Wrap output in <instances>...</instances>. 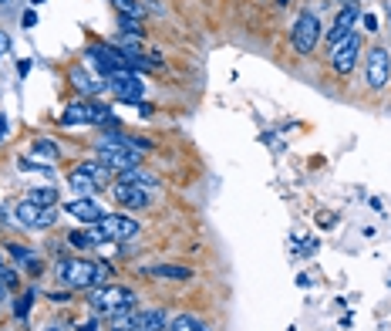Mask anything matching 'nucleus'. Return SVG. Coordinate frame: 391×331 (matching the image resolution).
I'll use <instances>...</instances> for the list:
<instances>
[{
    "label": "nucleus",
    "instance_id": "nucleus-1",
    "mask_svg": "<svg viewBox=\"0 0 391 331\" xmlns=\"http://www.w3.org/2000/svg\"><path fill=\"white\" fill-rule=\"evenodd\" d=\"M54 274L71 291H91V287H98V284L108 280L112 264L88 261V257H61V261L54 264Z\"/></svg>",
    "mask_w": 391,
    "mask_h": 331
},
{
    "label": "nucleus",
    "instance_id": "nucleus-2",
    "mask_svg": "<svg viewBox=\"0 0 391 331\" xmlns=\"http://www.w3.org/2000/svg\"><path fill=\"white\" fill-rule=\"evenodd\" d=\"M95 156H98V162H105L112 173H125V169L138 166V152L121 142L119 132H108V136H102V139L95 142Z\"/></svg>",
    "mask_w": 391,
    "mask_h": 331
},
{
    "label": "nucleus",
    "instance_id": "nucleus-3",
    "mask_svg": "<svg viewBox=\"0 0 391 331\" xmlns=\"http://www.w3.org/2000/svg\"><path fill=\"white\" fill-rule=\"evenodd\" d=\"M88 301H91V308H95L98 314H108V318H112L115 311L135 308L138 294L132 291V287H125V284H105V287H91Z\"/></svg>",
    "mask_w": 391,
    "mask_h": 331
},
{
    "label": "nucleus",
    "instance_id": "nucleus-4",
    "mask_svg": "<svg viewBox=\"0 0 391 331\" xmlns=\"http://www.w3.org/2000/svg\"><path fill=\"white\" fill-rule=\"evenodd\" d=\"M361 51H364L361 34H357V31H351L344 41H338V44H331V48H327V61H331V68L338 71L340 78H347V74L357 68V58H361Z\"/></svg>",
    "mask_w": 391,
    "mask_h": 331
},
{
    "label": "nucleus",
    "instance_id": "nucleus-5",
    "mask_svg": "<svg viewBox=\"0 0 391 331\" xmlns=\"http://www.w3.org/2000/svg\"><path fill=\"white\" fill-rule=\"evenodd\" d=\"M321 34H324V27H321V20H317V14L314 11H304L300 18L293 20V27H290V44H293L297 54H310L317 48Z\"/></svg>",
    "mask_w": 391,
    "mask_h": 331
},
{
    "label": "nucleus",
    "instance_id": "nucleus-6",
    "mask_svg": "<svg viewBox=\"0 0 391 331\" xmlns=\"http://www.w3.org/2000/svg\"><path fill=\"white\" fill-rule=\"evenodd\" d=\"M112 119V108L98 102H74L61 112V125H105Z\"/></svg>",
    "mask_w": 391,
    "mask_h": 331
},
{
    "label": "nucleus",
    "instance_id": "nucleus-7",
    "mask_svg": "<svg viewBox=\"0 0 391 331\" xmlns=\"http://www.w3.org/2000/svg\"><path fill=\"white\" fill-rule=\"evenodd\" d=\"M95 227L102 230L105 244H112V240H132L138 230H142V223H138V220H132L128 213H105Z\"/></svg>",
    "mask_w": 391,
    "mask_h": 331
},
{
    "label": "nucleus",
    "instance_id": "nucleus-8",
    "mask_svg": "<svg viewBox=\"0 0 391 331\" xmlns=\"http://www.w3.org/2000/svg\"><path fill=\"white\" fill-rule=\"evenodd\" d=\"M85 58H88V65L98 71V74H105V78L125 68V58H121V51L115 44H88Z\"/></svg>",
    "mask_w": 391,
    "mask_h": 331
},
{
    "label": "nucleus",
    "instance_id": "nucleus-9",
    "mask_svg": "<svg viewBox=\"0 0 391 331\" xmlns=\"http://www.w3.org/2000/svg\"><path fill=\"white\" fill-rule=\"evenodd\" d=\"M364 78H368V88H385L391 78V54L388 48H381V44H374L371 51H368V61H364Z\"/></svg>",
    "mask_w": 391,
    "mask_h": 331
},
{
    "label": "nucleus",
    "instance_id": "nucleus-10",
    "mask_svg": "<svg viewBox=\"0 0 391 331\" xmlns=\"http://www.w3.org/2000/svg\"><path fill=\"white\" fill-rule=\"evenodd\" d=\"M14 216H18V223L24 230H48L54 227V207H37V203H31V200H24V203H18L14 207Z\"/></svg>",
    "mask_w": 391,
    "mask_h": 331
},
{
    "label": "nucleus",
    "instance_id": "nucleus-11",
    "mask_svg": "<svg viewBox=\"0 0 391 331\" xmlns=\"http://www.w3.org/2000/svg\"><path fill=\"white\" fill-rule=\"evenodd\" d=\"M108 88L115 91V98H119V102H132V105L142 102V95H145V85L138 82L135 71H128V68L108 74Z\"/></svg>",
    "mask_w": 391,
    "mask_h": 331
},
{
    "label": "nucleus",
    "instance_id": "nucleus-12",
    "mask_svg": "<svg viewBox=\"0 0 391 331\" xmlns=\"http://www.w3.org/2000/svg\"><path fill=\"white\" fill-rule=\"evenodd\" d=\"M112 196H115V203H121L125 209H142L152 203V193L145 190V186H135V183H112Z\"/></svg>",
    "mask_w": 391,
    "mask_h": 331
},
{
    "label": "nucleus",
    "instance_id": "nucleus-13",
    "mask_svg": "<svg viewBox=\"0 0 391 331\" xmlns=\"http://www.w3.org/2000/svg\"><path fill=\"white\" fill-rule=\"evenodd\" d=\"M357 7H340L338 18H334V24H331V31H324L327 34V48L331 44H338V41H344V37L351 34V31H357Z\"/></svg>",
    "mask_w": 391,
    "mask_h": 331
},
{
    "label": "nucleus",
    "instance_id": "nucleus-14",
    "mask_svg": "<svg viewBox=\"0 0 391 331\" xmlns=\"http://www.w3.org/2000/svg\"><path fill=\"white\" fill-rule=\"evenodd\" d=\"M68 82L78 88L81 95H88V98H91V95H98L102 88H108V82H102V74H98V71H88V68H81V65H74V68L68 71Z\"/></svg>",
    "mask_w": 391,
    "mask_h": 331
},
{
    "label": "nucleus",
    "instance_id": "nucleus-15",
    "mask_svg": "<svg viewBox=\"0 0 391 331\" xmlns=\"http://www.w3.org/2000/svg\"><path fill=\"white\" fill-rule=\"evenodd\" d=\"M169 321L172 318L166 308H138V318H135L138 331H166Z\"/></svg>",
    "mask_w": 391,
    "mask_h": 331
},
{
    "label": "nucleus",
    "instance_id": "nucleus-16",
    "mask_svg": "<svg viewBox=\"0 0 391 331\" xmlns=\"http://www.w3.org/2000/svg\"><path fill=\"white\" fill-rule=\"evenodd\" d=\"M71 216H78V220H85V223H98L105 216V209L91 200V196H81V200H71L68 207H65Z\"/></svg>",
    "mask_w": 391,
    "mask_h": 331
},
{
    "label": "nucleus",
    "instance_id": "nucleus-17",
    "mask_svg": "<svg viewBox=\"0 0 391 331\" xmlns=\"http://www.w3.org/2000/svg\"><path fill=\"white\" fill-rule=\"evenodd\" d=\"M115 179H119V183H135V186H145V190H155V186H159V176L149 173L145 166H132V169L119 173Z\"/></svg>",
    "mask_w": 391,
    "mask_h": 331
},
{
    "label": "nucleus",
    "instance_id": "nucleus-18",
    "mask_svg": "<svg viewBox=\"0 0 391 331\" xmlns=\"http://www.w3.org/2000/svg\"><path fill=\"white\" fill-rule=\"evenodd\" d=\"M149 274L159 280H189L196 271H192V267H183V264H159V267H152Z\"/></svg>",
    "mask_w": 391,
    "mask_h": 331
},
{
    "label": "nucleus",
    "instance_id": "nucleus-19",
    "mask_svg": "<svg viewBox=\"0 0 391 331\" xmlns=\"http://www.w3.org/2000/svg\"><path fill=\"white\" fill-rule=\"evenodd\" d=\"M166 331H213V328H209V321H203L199 314H175Z\"/></svg>",
    "mask_w": 391,
    "mask_h": 331
},
{
    "label": "nucleus",
    "instance_id": "nucleus-20",
    "mask_svg": "<svg viewBox=\"0 0 391 331\" xmlns=\"http://www.w3.org/2000/svg\"><path fill=\"white\" fill-rule=\"evenodd\" d=\"M78 173L91 176L98 186H108V179H112V169H108L105 162H98V159H85V162H78Z\"/></svg>",
    "mask_w": 391,
    "mask_h": 331
},
{
    "label": "nucleus",
    "instance_id": "nucleus-21",
    "mask_svg": "<svg viewBox=\"0 0 391 331\" xmlns=\"http://www.w3.org/2000/svg\"><path fill=\"white\" fill-rule=\"evenodd\" d=\"M68 183H71V190H74V193H81V196H95V193L102 190V186H98V183H95L91 176L78 173V169H74V173L68 176Z\"/></svg>",
    "mask_w": 391,
    "mask_h": 331
},
{
    "label": "nucleus",
    "instance_id": "nucleus-22",
    "mask_svg": "<svg viewBox=\"0 0 391 331\" xmlns=\"http://www.w3.org/2000/svg\"><path fill=\"white\" fill-rule=\"evenodd\" d=\"M27 200H31V203H37V207H54L61 196H58V190H54V186H41V190L27 193Z\"/></svg>",
    "mask_w": 391,
    "mask_h": 331
},
{
    "label": "nucleus",
    "instance_id": "nucleus-23",
    "mask_svg": "<svg viewBox=\"0 0 391 331\" xmlns=\"http://www.w3.org/2000/svg\"><path fill=\"white\" fill-rule=\"evenodd\" d=\"M115 11L121 18H135V20L145 18V4H138V0H115Z\"/></svg>",
    "mask_w": 391,
    "mask_h": 331
},
{
    "label": "nucleus",
    "instance_id": "nucleus-24",
    "mask_svg": "<svg viewBox=\"0 0 391 331\" xmlns=\"http://www.w3.org/2000/svg\"><path fill=\"white\" fill-rule=\"evenodd\" d=\"M34 301H37V287L31 284V287H27V291H24V294L18 297V304H14L18 318H27V311H31V304H34Z\"/></svg>",
    "mask_w": 391,
    "mask_h": 331
},
{
    "label": "nucleus",
    "instance_id": "nucleus-25",
    "mask_svg": "<svg viewBox=\"0 0 391 331\" xmlns=\"http://www.w3.org/2000/svg\"><path fill=\"white\" fill-rule=\"evenodd\" d=\"M119 136L128 149H135L138 156H142V152H152V139H145V136H125V132H119Z\"/></svg>",
    "mask_w": 391,
    "mask_h": 331
},
{
    "label": "nucleus",
    "instance_id": "nucleus-26",
    "mask_svg": "<svg viewBox=\"0 0 391 331\" xmlns=\"http://www.w3.org/2000/svg\"><path fill=\"white\" fill-rule=\"evenodd\" d=\"M119 27H121V34L125 37H142L145 31H142V20H135V18H121L119 14Z\"/></svg>",
    "mask_w": 391,
    "mask_h": 331
},
{
    "label": "nucleus",
    "instance_id": "nucleus-27",
    "mask_svg": "<svg viewBox=\"0 0 391 331\" xmlns=\"http://www.w3.org/2000/svg\"><path fill=\"white\" fill-rule=\"evenodd\" d=\"M34 152H37V156H61V145L41 136V139H34Z\"/></svg>",
    "mask_w": 391,
    "mask_h": 331
},
{
    "label": "nucleus",
    "instance_id": "nucleus-28",
    "mask_svg": "<svg viewBox=\"0 0 391 331\" xmlns=\"http://www.w3.org/2000/svg\"><path fill=\"white\" fill-rule=\"evenodd\" d=\"M7 254H11L14 261H20V264H31V261H34V250H27L24 244H7Z\"/></svg>",
    "mask_w": 391,
    "mask_h": 331
},
{
    "label": "nucleus",
    "instance_id": "nucleus-29",
    "mask_svg": "<svg viewBox=\"0 0 391 331\" xmlns=\"http://www.w3.org/2000/svg\"><path fill=\"white\" fill-rule=\"evenodd\" d=\"M68 244L78 247V250H85V247H91V237H88V230H71V233H68Z\"/></svg>",
    "mask_w": 391,
    "mask_h": 331
},
{
    "label": "nucleus",
    "instance_id": "nucleus-30",
    "mask_svg": "<svg viewBox=\"0 0 391 331\" xmlns=\"http://www.w3.org/2000/svg\"><path fill=\"white\" fill-rule=\"evenodd\" d=\"M0 280L7 284V291H14L18 287V271L14 267H0Z\"/></svg>",
    "mask_w": 391,
    "mask_h": 331
},
{
    "label": "nucleus",
    "instance_id": "nucleus-31",
    "mask_svg": "<svg viewBox=\"0 0 391 331\" xmlns=\"http://www.w3.org/2000/svg\"><path fill=\"white\" fill-rule=\"evenodd\" d=\"M361 24H364L368 34H378V18H374V14H361Z\"/></svg>",
    "mask_w": 391,
    "mask_h": 331
},
{
    "label": "nucleus",
    "instance_id": "nucleus-32",
    "mask_svg": "<svg viewBox=\"0 0 391 331\" xmlns=\"http://www.w3.org/2000/svg\"><path fill=\"white\" fill-rule=\"evenodd\" d=\"M78 331H102V325H98V318H88V321L78 325Z\"/></svg>",
    "mask_w": 391,
    "mask_h": 331
},
{
    "label": "nucleus",
    "instance_id": "nucleus-33",
    "mask_svg": "<svg viewBox=\"0 0 391 331\" xmlns=\"http://www.w3.org/2000/svg\"><path fill=\"white\" fill-rule=\"evenodd\" d=\"M51 301H54V304H65V301H71V287H68V291H54Z\"/></svg>",
    "mask_w": 391,
    "mask_h": 331
},
{
    "label": "nucleus",
    "instance_id": "nucleus-34",
    "mask_svg": "<svg viewBox=\"0 0 391 331\" xmlns=\"http://www.w3.org/2000/svg\"><path fill=\"white\" fill-rule=\"evenodd\" d=\"M20 24H24V27H34V24H37V14H34V11H27V14L20 18Z\"/></svg>",
    "mask_w": 391,
    "mask_h": 331
},
{
    "label": "nucleus",
    "instance_id": "nucleus-35",
    "mask_svg": "<svg viewBox=\"0 0 391 331\" xmlns=\"http://www.w3.org/2000/svg\"><path fill=\"white\" fill-rule=\"evenodd\" d=\"M4 136H7V119L0 115V142H4Z\"/></svg>",
    "mask_w": 391,
    "mask_h": 331
},
{
    "label": "nucleus",
    "instance_id": "nucleus-36",
    "mask_svg": "<svg viewBox=\"0 0 391 331\" xmlns=\"http://www.w3.org/2000/svg\"><path fill=\"white\" fill-rule=\"evenodd\" d=\"M4 301H7V284L0 280V304H4Z\"/></svg>",
    "mask_w": 391,
    "mask_h": 331
},
{
    "label": "nucleus",
    "instance_id": "nucleus-37",
    "mask_svg": "<svg viewBox=\"0 0 391 331\" xmlns=\"http://www.w3.org/2000/svg\"><path fill=\"white\" fill-rule=\"evenodd\" d=\"M338 7H357V0H338Z\"/></svg>",
    "mask_w": 391,
    "mask_h": 331
},
{
    "label": "nucleus",
    "instance_id": "nucleus-38",
    "mask_svg": "<svg viewBox=\"0 0 391 331\" xmlns=\"http://www.w3.org/2000/svg\"><path fill=\"white\" fill-rule=\"evenodd\" d=\"M4 51H7V37L0 34V54H4Z\"/></svg>",
    "mask_w": 391,
    "mask_h": 331
},
{
    "label": "nucleus",
    "instance_id": "nucleus-39",
    "mask_svg": "<svg viewBox=\"0 0 391 331\" xmlns=\"http://www.w3.org/2000/svg\"><path fill=\"white\" fill-rule=\"evenodd\" d=\"M287 4H290V0H277V7H287Z\"/></svg>",
    "mask_w": 391,
    "mask_h": 331
},
{
    "label": "nucleus",
    "instance_id": "nucleus-40",
    "mask_svg": "<svg viewBox=\"0 0 391 331\" xmlns=\"http://www.w3.org/2000/svg\"><path fill=\"white\" fill-rule=\"evenodd\" d=\"M388 27H391V0H388Z\"/></svg>",
    "mask_w": 391,
    "mask_h": 331
},
{
    "label": "nucleus",
    "instance_id": "nucleus-41",
    "mask_svg": "<svg viewBox=\"0 0 391 331\" xmlns=\"http://www.w3.org/2000/svg\"><path fill=\"white\" fill-rule=\"evenodd\" d=\"M0 267H4V247H0Z\"/></svg>",
    "mask_w": 391,
    "mask_h": 331
},
{
    "label": "nucleus",
    "instance_id": "nucleus-42",
    "mask_svg": "<svg viewBox=\"0 0 391 331\" xmlns=\"http://www.w3.org/2000/svg\"><path fill=\"white\" fill-rule=\"evenodd\" d=\"M44 331H61V328H58V325H51V328H44Z\"/></svg>",
    "mask_w": 391,
    "mask_h": 331
},
{
    "label": "nucleus",
    "instance_id": "nucleus-43",
    "mask_svg": "<svg viewBox=\"0 0 391 331\" xmlns=\"http://www.w3.org/2000/svg\"><path fill=\"white\" fill-rule=\"evenodd\" d=\"M31 4H41V0H31Z\"/></svg>",
    "mask_w": 391,
    "mask_h": 331
},
{
    "label": "nucleus",
    "instance_id": "nucleus-44",
    "mask_svg": "<svg viewBox=\"0 0 391 331\" xmlns=\"http://www.w3.org/2000/svg\"><path fill=\"white\" fill-rule=\"evenodd\" d=\"M0 4H7V0H0Z\"/></svg>",
    "mask_w": 391,
    "mask_h": 331
}]
</instances>
